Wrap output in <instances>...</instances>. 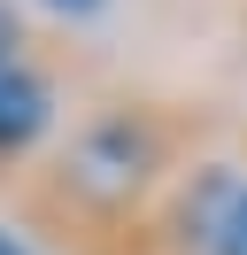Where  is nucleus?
I'll use <instances>...</instances> for the list:
<instances>
[{
    "label": "nucleus",
    "instance_id": "obj_4",
    "mask_svg": "<svg viewBox=\"0 0 247 255\" xmlns=\"http://www.w3.org/2000/svg\"><path fill=\"white\" fill-rule=\"evenodd\" d=\"M15 62V31H8V16H0V70Z\"/></svg>",
    "mask_w": 247,
    "mask_h": 255
},
{
    "label": "nucleus",
    "instance_id": "obj_1",
    "mask_svg": "<svg viewBox=\"0 0 247 255\" xmlns=\"http://www.w3.org/2000/svg\"><path fill=\"white\" fill-rule=\"evenodd\" d=\"M46 131V85L31 78L23 62H8L0 70V147H23V139H39Z\"/></svg>",
    "mask_w": 247,
    "mask_h": 255
},
{
    "label": "nucleus",
    "instance_id": "obj_2",
    "mask_svg": "<svg viewBox=\"0 0 247 255\" xmlns=\"http://www.w3.org/2000/svg\"><path fill=\"white\" fill-rule=\"evenodd\" d=\"M216 255H247V186L240 193H232V201H224V217H216Z\"/></svg>",
    "mask_w": 247,
    "mask_h": 255
},
{
    "label": "nucleus",
    "instance_id": "obj_3",
    "mask_svg": "<svg viewBox=\"0 0 247 255\" xmlns=\"http://www.w3.org/2000/svg\"><path fill=\"white\" fill-rule=\"evenodd\" d=\"M46 8H62V16H93L101 0H46Z\"/></svg>",
    "mask_w": 247,
    "mask_h": 255
},
{
    "label": "nucleus",
    "instance_id": "obj_5",
    "mask_svg": "<svg viewBox=\"0 0 247 255\" xmlns=\"http://www.w3.org/2000/svg\"><path fill=\"white\" fill-rule=\"evenodd\" d=\"M0 255H23V248H15V240H8V248H0Z\"/></svg>",
    "mask_w": 247,
    "mask_h": 255
}]
</instances>
